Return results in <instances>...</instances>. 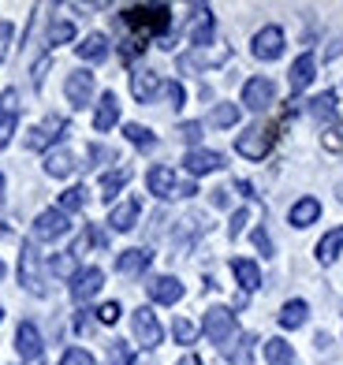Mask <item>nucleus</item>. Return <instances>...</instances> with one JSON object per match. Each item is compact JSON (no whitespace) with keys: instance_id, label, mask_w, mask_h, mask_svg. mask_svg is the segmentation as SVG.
I'll return each instance as SVG.
<instances>
[{"instance_id":"52","label":"nucleus","mask_w":343,"mask_h":365,"mask_svg":"<svg viewBox=\"0 0 343 365\" xmlns=\"http://www.w3.org/2000/svg\"><path fill=\"white\" fill-rule=\"evenodd\" d=\"M336 56H343V38L329 41V48H324V60H336Z\"/></svg>"},{"instance_id":"37","label":"nucleus","mask_w":343,"mask_h":365,"mask_svg":"<svg viewBox=\"0 0 343 365\" xmlns=\"http://www.w3.org/2000/svg\"><path fill=\"white\" fill-rule=\"evenodd\" d=\"M172 336H175L179 346H190L194 339H198V324L187 321V317H175V321H172Z\"/></svg>"},{"instance_id":"38","label":"nucleus","mask_w":343,"mask_h":365,"mask_svg":"<svg viewBox=\"0 0 343 365\" xmlns=\"http://www.w3.org/2000/svg\"><path fill=\"white\" fill-rule=\"evenodd\" d=\"M108 365H135V354H130V343H123V339L108 343Z\"/></svg>"},{"instance_id":"18","label":"nucleus","mask_w":343,"mask_h":365,"mask_svg":"<svg viewBox=\"0 0 343 365\" xmlns=\"http://www.w3.org/2000/svg\"><path fill=\"white\" fill-rule=\"evenodd\" d=\"M116 123H120V97L112 90H105L101 101H97V108H93V130L97 135H108Z\"/></svg>"},{"instance_id":"21","label":"nucleus","mask_w":343,"mask_h":365,"mask_svg":"<svg viewBox=\"0 0 343 365\" xmlns=\"http://www.w3.org/2000/svg\"><path fill=\"white\" fill-rule=\"evenodd\" d=\"M150 264H153V250H145V246H135V250H120L116 254V272L120 276H142Z\"/></svg>"},{"instance_id":"27","label":"nucleus","mask_w":343,"mask_h":365,"mask_svg":"<svg viewBox=\"0 0 343 365\" xmlns=\"http://www.w3.org/2000/svg\"><path fill=\"white\" fill-rule=\"evenodd\" d=\"M75 53H78V60H86V63H105L112 48H108L105 34H86L83 41L75 45Z\"/></svg>"},{"instance_id":"14","label":"nucleus","mask_w":343,"mask_h":365,"mask_svg":"<svg viewBox=\"0 0 343 365\" xmlns=\"http://www.w3.org/2000/svg\"><path fill=\"white\" fill-rule=\"evenodd\" d=\"M15 351H19V358H26V361H38L45 354L41 328L34 321H19V328H15Z\"/></svg>"},{"instance_id":"4","label":"nucleus","mask_w":343,"mask_h":365,"mask_svg":"<svg viewBox=\"0 0 343 365\" xmlns=\"http://www.w3.org/2000/svg\"><path fill=\"white\" fill-rule=\"evenodd\" d=\"M71 130V123L63 120V115H45L41 123L30 127L26 135V149H34V153H53V145L63 142V135Z\"/></svg>"},{"instance_id":"28","label":"nucleus","mask_w":343,"mask_h":365,"mask_svg":"<svg viewBox=\"0 0 343 365\" xmlns=\"http://www.w3.org/2000/svg\"><path fill=\"white\" fill-rule=\"evenodd\" d=\"M75 172V153L71 149H53V153H45V175H53V179H68Z\"/></svg>"},{"instance_id":"36","label":"nucleus","mask_w":343,"mask_h":365,"mask_svg":"<svg viewBox=\"0 0 343 365\" xmlns=\"http://www.w3.org/2000/svg\"><path fill=\"white\" fill-rule=\"evenodd\" d=\"M254 336H239V346H227V361H232V365H250V354H254Z\"/></svg>"},{"instance_id":"53","label":"nucleus","mask_w":343,"mask_h":365,"mask_svg":"<svg viewBox=\"0 0 343 365\" xmlns=\"http://www.w3.org/2000/svg\"><path fill=\"white\" fill-rule=\"evenodd\" d=\"M75 328H78V331H83V336H86V331L93 328V321L86 317V309H83V313H78V317H75Z\"/></svg>"},{"instance_id":"2","label":"nucleus","mask_w":343,"mask_h":365,"mask_svg":"<svg viewBox=\"0 0 343 365\" xmlns=\"http://www.w3.org/2000/svg\"><path fill=\"white\" fill-rule=\"evenodd\" d=\"M120 19L130 26V30H150V34H165V30L172 26V8L168 4H135L127 8Z\"/></svg>"},{"instance_id":"13","label":"nucleus","mask_w":343,"mask_h":365,"mask_svg":"<svg viewBox=\"0 0 343 365\" xmlns=\"http://www.w3.org/2000/svg\"><path fill=\"white\" fill-rule=\"evenodd\" d=\"M224 168V153H217V149H187V157H183V172L190 179H198V175H209V172H220Z\"/></svg>"},{"instance_id":"31","label":"nucleus","mask_w":343,"mask_h":365,"mask_svg":"<svg viewBox=\"0 0 343 365\" xmlns=\"http://www.w3.org/2000/svg\"><path fill=\"white\" fill-rule=\"evenodd\" d=\"M235 123H239V105H232V101H220L213 112H209V127L227 130V127H235Z\"/></svg>"},{"instance_id":"1","label":"nucleus","mask_w":343,"mask_h":365,"mask_svg":"<svg viewBox=\"0 0 343 365\" xmlns=\"http://www.w3.org/2000/svg\"><path fill=\"white\" fill-rule=\"evenodd\" d=\"M202 331H205V339L213 343L217 351H227L232 339L239 336V321H235V313L227 306H209L205 317H202Z\"/></svg>"},{"instance_id":"9","label":"nucleus","mask_w":343,"mask_h":365,"mask_svg":"<svg viewBox=\"0 0 343 365\" xmlns=\"http://www.w3.org/2000/svg\"><path fill=\"white\" fill-rule=\"evenodd\" d=\"M105 287V272L97 269V264H86V269H78L71 279H68V291H71V302L86 306L90 298H97Z\"/></svg>"},{"instance_id":"54","label":"nucleus","mask_w":343,"mask_h":365,"mask_svg":"<svg viewBox=\"0 0 343 365\" xmlns=\"http://www.w3.org/2000/svg\"><path fill=\"white\" fill-rule=\"evenodd\" d=\"M213 205H217V209H227V205H232V197H227V190H213Z\"/></svg>"},{"instance_id":"43","label":"nucleus","mask_w":343,"mask_h":365,"mask_svg":"<svg viewBox=\"0 0 343 365\" xmlns=\"http://www.w3.org/2000/svg\"><path fill=\"white\" fill-rule=\"evenodd\" d=\"M247 224H250V209L242 205V209H235V212H232V224H227V235H232V239H239L242 231H247Z\"/></svg>"},{"instance_id":"44","label":"nucleus","mask_w":343,"mask_h":365,"mask_svg":"<svg viewBox=\"0 0 343 365\" xmlns=\"http://www.w3.org/2000/svg\"><path fill=\"white\" fill-rule=\"evenodd\" d=\"M165 93H168L172 108H183V105H187V90H183V82H165Z\"/></svg>"},{"instance_id":"25","label":"nucleus","mask_w":343,"mask_h":365,"mask_svg":"<svg viewBox=\"0 0 343 365\" xmlns=\"http://www.w3.org/2000/svg\"><path fill=\"white\" fill-rule=\"evenodd\" d=\"M232 276H235V284L247 294H254L261 287V269H257V261H250V257H232Z\"/></svg>"},{"instance_id":"56","label":"nucleus","mask_w":343,"mask_h":365,"mask_svg":"<svg viewBox=\"0 0 343 365\" xmlns=\"http://www.w3.org/2000/svg\"><path fill=\"white\" fill-rule=\"evenodd\" d=\"M4 272H8V269H4V261H0V284H4Z\"/></svg>"},{"instance_id":"47","label":"nucleus","mask_w":343,"mask_h":365,"mask_svg":"<svg viewBox=\"0 0 343 365\" xmlns=\"http://www.w3.org/2000/svg\"><path fill=\"white\" fill-rule=\"evenodd\" d=\"M101 160H116V149H108V145H90V164H101Z\"/></svg>"},{"instance_id":"16","label":"nucleus","mask_w":343,"mask_h":365,"mask_svg":"<svg viewBox=\"0 0 343 365\" xmlns=\"http://www.w3.org/2000/svg\"><path fill=\"white\" fill-rule=\"evenodd\" d=\"M160 90H165V82H160V75H157V71L138 68L135 75H130V97H135L138 105H150Z\"/></svg>"},{"instance_id":"19","label":"nucleus","mask_w":343,"mask_h":365,"mask_svg":"<svg viewBox=\"0 0 343 365\" xmlns=\"http://www.w3.org/2000/svg\"><path fill=\"white\" fill-rule=\"evenodd\" d=\"M138 217H142V202H138V197H123L120 205H112L108 227L112 231H135L138 227Z\"/></svg>"},{"instance_id":"40","label":"nucleus","mask_w":343,"mask_h":365,"mask_svg":"<svg viewBox=\"0 0 343 365\" xmlns=\"http://www.w3.org/2000/svg\"><path fill=\"white\" fill-rule=\"evenodd\" d=\"M60 365H93V354L86 346H68V351L60 354Z\"/></svg>"},{"instance_id":"26","label":"nucleus","mask_w":343,"mask_h":365,"mask_svg":"<svg viewBox=\"0 0 343 365\" xmlns=\"http://www.w3.org/2000/svg\"><path fill=\"white\" fill-rule=\"evenodd\" d=\"M321 220V202L317 197H299L295 205H291V212H287V224L291 227H309V224H317Z\"/></svg>"},{"instance_id":"32","label":"nucleus","mask_w":343,"mask_h":365,"mask_svg":"<svg viewBox=\"0 0 343 365\" xmlns=\"http://www.w3.org/2000/svg\"><path fill=\"white\" fill-rule=\"evenodd\" d=\"M123 138L130 145H138V149H153L157 145V135L150 127H142V123H123Z\"/></svg>"},{"instance_id":"22","label":"nucleus","mask_w":343,"mask_h":365,"mask_svg":"<svg viewBox=\"0 0 343 365\" xmlns=\"http://www.w3.org/2000/svg\"><path fill=\"white\" fill-rule=\"evenodd\" d=\"M276 321H280L284 331H295L309 321V302L306 298H287V302L280 306V313H276Z\"/></svg>"},{"instance_id":"5","label":"nucleus","mask_w":343,"mask_h":365,"mask_svg":"<svg viewBox=\"0 0 343 365\" xmlns=\"http://www.w3.org/2000/svg\"><path fill=\"white\" fill-rule=\"evenodd\" d=\"M284 48H287V34H284V26H261L257 34L250 38V56L261 60V63H272V60H280L284 56Z\"/></svg>"},{"instance_id":"34","label":"nucleus","mask_w":343,"mask_h":365,"mask_svg":"<svg viewBox=\"0 0 343 365\" xmlns=\"http://www.w3.org/2000/svg\"><path fill=\"white\" fill-rule=\"evenodd\" d=\"M86 194H90V190H86V187H78V182H75V187H68V190L60 194V205H56V209H60V212H68V217H71V212H78V209L86 205Z\"/></svg>"},{"instance_id":"8","label":"nucleus","mask_w":343,"mask_h":365,"mask_svg":"<svg viewBox=\"0 0 343 365\" xmlns=\"http://www.w3.org/2000/svg\"><path fill=\"white\" fill-rule=\"evenodd\" d=\"M276 105V82L265 78V75H250L242 82V108L250 112H265Z\"/></svg>"},{"instance_id":"45","label":"nucleus","mask_w":343,"mask_h":365,"mask_svg":"<svg viewBox=\"0 0 343 365\" xmlns=\"http://www.w3.org/2000/svg\"><path fill=\"white\" fill-rule=\"evenodd\" d=\"M120 313H123L120 302H105L101 309H97V321H101V324H116V321H120Z\"/></svg>"},{"instance_id":"33","label":"nucleus","mask_w":343,"mask_h":365,"mask_svg":"<svg viewBox=\"0 0 343 365\" xmlns=\"http://www.w3.org/2000/svg\"><path fill=\"white\" fill-rule=\"evenodd\" d=\"M48 45H71L75 41V23L71 19H53V26H48V34H45Z\"/></svg>"},{"instance_id":"17","label":"nucleus","mask_w":343,"mask_h":365,"mask_svg":"<svg viewBox=\"0 0 343 365\" xmlns=\"http://www.w3.org/2000/svg\"><path fill=\"white\" fill-rule=\"evenodd\" d=\"M145 294H150V302H157V306H175L179 298H183V284H179L175 276H153L150 284H145Z\"/></svg>"},{"instance_id":"3","label":"nucleus","mask_w":343,"mask_h":365,"mask_svg":"<svg viewBox=\"0 0 343 365\" xmlns=\"http://www.w3.org/2000/svg\"><path fill=\"white\" fill-rule=\"evenodd\" d=\"M45 272H48V264L41 261V250H38V242L34 239H26L23 242V250H19V284L30 291V294H45Z\"/></svg>"},{"instance_id":"24","label":"nucleus","mask_w":343,"mask_h":365,"mask_svg":"<svg viewBox=\"0 0 343 365\" xmlns=\"http://www.w3.org/2000/svg\"><path fill=\"white\" fill-rule=\"evenodd\" d=\"M339 254H343V224L332 227V231H324V235L317 239V246H314V257L321 264H336Z\"/></svg>"},{"instance_id":"30","label":"nucleus","mask_w":343,"mask_h":365,"mask_svg":"<svg viewBox=\"0 0 343 365\" xmlns=\"http://www.w3.org/2000/svg\"><path fill=\"white\" fill-rule=\"evenodd\" d=\"M265 361H269V365H299V354H295V346H291L287 339L272 336V339L265 343Z\"/></svg>"},{"instance_id":"50","label":"nucleus","mask_w":343,"mask_h":365,"mask_svg":"<svg viewBox=\"0 0 343 365\" xmlns=\"http://www.w3.org/2000/svg\"><path fill=\"white\" fill-rule=\"evenodd\" d=\"M194 194H198V182H194V179H187V182H179V187H175V197H194Z\"/></svg>"},{"instance_id":"58","label":"nucleus","mask_w":343,"mask_h":365,"mask_svg":"<svg viewBox=\"0 0 343 365\" xmlns=\"http://www.w3.org/2000/svg\"><path fill=\"white\" fill-rule=\"evenodd\" d=\"M0 321H4V306H0Z\"/></svg>"},{"instance_id":"11","label":"nucleus","mask_w":343,"mask_h":365,"mask_svg":"<svg viewBox=\"0 0 343 365\" xmlns=\"http://www.w3.org/2000/svg\"><path fill=\"white\" fill-rule=\"evenodd\" d=\"M235 149H239V157H247V160H265L269 157V149H272V130L269 127H247L242 135L235 138Z\"/></svg>"},{"instance_id":"29","label":"nucleus","mask_w":343,"mask_h":365,"mask_svg":"<svg viewBox=\"0 0 343 365\" xmlns=\"http://www.w3.org/2000/svg\"><path fill=\"white\" fill-rule=\"evenodd\" d=\"M306 112L314 115L317 123H332V120H336V112H339V105H336V93H332V90H324V93H317V97H309Z\"/></svg>"},{"instance_id":"10","label":"nucleus","mask_w":343,"mask_h":365,"mask_svg":"<svg viewBox=\"0 0 343 365\" xmlns=\"http://www.w3.org/2000/svg\"><path fill=\"white\" fill-rule=\"evenodd\" d=\"M71 231V217L68 212H60V209H45V212H38V220H34V227H30V235H34V242H56V239H63Z\"/></svg>"},{"instance_id":"23","label":"nucleus","mask_w":343,"mask_h":365,"mask_svg":"<svg viewBox=\"0 0 343 365\" xmlns=\"http://www.w3.org/2000/svg\"><path fill=\"white\" fill-rule=\"evenodd\" d=\"M130 179H135V168H127V164H120V168H108V172L101 175V202H116Z\"/></svg>"},{"instance_id":"15","label":"nucleus","mask_w":343,"mask_h":365,"mask_svg":"<svg viewBox=\"0 0 343 365\" xmlns=\"http://www.w3.org/2000/svg\"><path fill=\"white\" fill-rule=\"evenodd\" d=\"M145 187H150V194H153V197H160V202L175 197V187H179L175 168H172V164H153V168L145 172Z\"/></svg>"},{"instance_id":"49","label":"nucleus","mask_w":343,"mask_h":365,"mask_svg":"<svg viewBox=\"0 0 343 365\" xmlns=\"http://www.w3.org/2000/svg\"><path fill=\"white\" fill-rule=\"evenodd\" d=\"M15 123H19V115H11V120L0 123V149H4V145L11 142V135H15Z\"/></svg>"},{"instance_id":"12","label":"nucleus","mask_w":343,"mask_h":365,"mask_svg":"<svg viewBox=\"0 0 343 365\" xmlns=\"http://www.w3.org/2000/svg\"><path fill=\"white\" fill-rule=\"evenodd\" d=\"M187 34H190V45H194V48H209V45H213V38H217V19H213V8L194 4V8H190Z\"/></svg>"},{"instance_id":"35","label":"nucleus","mask_w":343,"mask_h":365,"mask_svg":"<svg viewBox=\"0 0 343 365\" xmlns=\"http://www.w3.org/2000/svg\"><path fill=\"white\" fill-rule=\"evenodd\" d=\"M48 272L60 276V279H71V276L78 272V257H75L71 250H63V254H56L53 261H48Z\"/></svg>"},{"instance_id":"55","label":"nucleus","mask_w":343,"mask_h":365,"mask_svg":"<svg viewBox=\"0 0 343 365\" xmlns=\"http://www.w3.org/2000/svg\"><path fill=\"white\" fill-rule=\"evenodd\" d=\"M175 365H202V358H198V354H183Z\"/></svg>"},{"instance_id":"48","label":"nucleus","mask_w":343,"mask_h":365,"mask_svg":"<svg viewBox=\"0 0 343 365\" xmlns=\"http://www.w3.org/2000/svg\"><path fill=\"white\" fill-rule=\"evenodd\" d=\"M254 246H257V250L265 254V257H272V239L265 235V227H257V231H254Z\"/></svg>"},{"instance_id":"6","label":"nucleus","mask_w":343,"mask_h":365,"mask_svg":"<svg viewBox=\"0 0 343 365\" xmlns=\"http://www.w3.org/2000/svg\"><path fill=\"white\" fill-rule=\"evenodd\" d=\"M130 331H135V343H142L145 351H157L165 343V328H160V317L150 306H138L130 313Z\"/></svg>"},{"instance_id":"51","label":"nucleus","mask_w":343,"mask_h":365,"mask_svg":"<svg viewBox=\"0 0 343 365\" xmlns=\"http://www.w3.org/2000/svg\"><path fill=\"white\" fill-rule=\"evenodd\" d=\"M45 71H48V56L34 63V86H38V90H41V82H45Z\"/></svg>"},{"instance_id":"41","label":"nucleus","mask_w":343,"mask_h":365,"mask_svg":"<svg viewBox=\"0 0 343 365\" xmlns=\"http://www.w3.org/2000/svg\"><path fill=\"white\" fill-rule=\"evenodd\" d=\"M202 130H205V123H198V120H190V123H179V138H183L190 149H198V142H202Z\"/></svg>"},{"instance_id":"39","label":"nucleus","mask_w":343,"mask_h":365,"mask_svg":"<svg viewBox=\"0 0 343 365\" xmlns=\"http://www.w3.org/2000/svg\"><path fill=\"white\" fill-rule=\"evenodd\" d=\"M11 115H19V93H15V90H0V123L11 120Z\"/></svg>"},{"instance_id":"7","label":"nucleus","mask_w":343,"mask_h":365,"mask_svg":"<svg viewBox=\"0 0 343 365\" xmlns=\"http://www.w3.org/2000/svg\"><path fill=\"white\" fill-rule=\"evenodd\" d=\"M93 90H97V78L86 68H75V71H68V78H63V97H68V105L75 112L78 108H90Z\"/></svg>"},{"instance_id":"46","label":"nucleus","mask_w":343,"mask_h":365,"mask_svg":"<svg viewBox=\"0 0 343 365\" xmlns=\"http://www.w3.org/2000/svg\"><path fill=\"white\" fill-rule=\"evenodd\" d=\"M11 38H15V30H11V23H4V19H0V63L8 60V48H11Z\"/></svg>"},{"instance_id":"42","label":"nucleus","mask_w":343,"mask_h":365,"mask_svg":"<svg viewBox=\"0 0 343 365\" xmlns=\"http://www.w3.org/2000/svg\"><path fill=\"white\" fill-rule=\"evenodd\" d=\"M142 53H145V41H142V38H123V41H120V56H123L127 63H135Z\"/></svg>"},{"instance_id":"57","label":"nucleus","mask_w":343,"mask_h":365,"mask_svg":"<svg viewBox=\"0 0 343 365\" xmlns=\"http://www.w3.org/2000/svg\"><path fill=\"white\" fill-rule=\"evenodd\" d=\"M0 194H4V175H0Z\"/></svg>"},{"instance_id":"20","label":"nucleus","mask_w":343,"mask_h":365,"mask_svg":"<svg viewBox=\"0 0 343 365\" xmlns=\"http://www.w3.org/2000/svg\"><path fill=\"white\" fill-rule=\"evenodd\" d=\"M314 78H317V56L302 53L295 63H291V71H287V86H291V93H302Z\"/></svg>"}]
</instances>
